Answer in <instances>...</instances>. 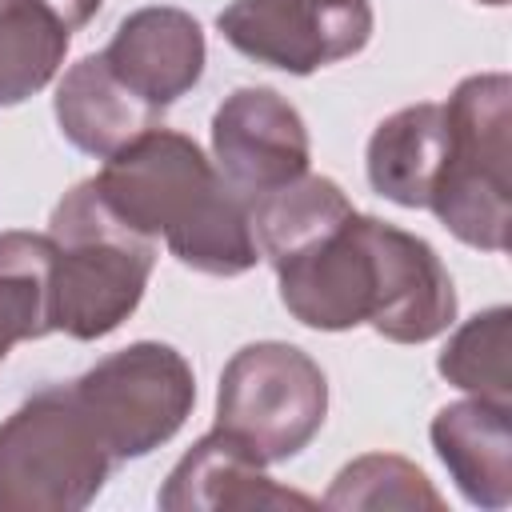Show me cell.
<instances>
[{
    "instance_id": "obj_6",
    "label": "cell",
    "mask_w": 512,
    "mask_h": 512,
    "mask_svg": "<svg viewBox=\"0 0 512 512\" xmlns=\"http://www.w3.org/2000/svg\"><path fill=\"white\" fill-rule=\"evenodd\" d=\"M328 384L312 356L292 344L240 348L216 392V428L240 440L260 464L296 456L324 424Z\"/></svg>"
},
{
    "instance_id": "obj_7",
    "label": "cell",
    "mask_w": 512,
    "mask_h": 512,
    "mask_svg": "<svg viewBox=\"0 0 512 512\" xmlns=\"http://www.w3.org/2000/svg\"><path fill=\"white\" fill-rule=\"evenodd\" d=\"M72 392L100 428L112 460L144 456L176 436L196 400L188 360L152 340L104 356L96 368L72 380Z\"/></svg>"
},
{
    "instance_id": "obj_15",
    "label": "cell",
    "mask_w": 512,
    "mask_h": 512,
    "mask_svg": "<svg viewBox=\"0 0 512 512\" xmlns=\"http://www.w3.org/2000/svg\"><path fill=\"white\" fill-rule=\"evenodd\" d=\"M68 36L44 0H0V108L28 100L56 76Z\"/></svg>"
},
{
    "instance_id": "obj_4",
    "label": "cell",
    "mask_w": 512,
    "mask_h": 512,
    "mask_svg": "<svg viewBox=\"0 0 512 512\" xmlns=\"http://www.w3.org/2000/svg\"><path fill=\"white\" fill-rule=\"evenodd\" d=\"M448 152L428 208L444 228L484 252L508 248L512 224V84L504 72L468 76L444 104Z\"/></svg>"
},
{
    "instance_id": "obj_17",
    "label": "cell",
    "mask_w": 512,
    "mask_h": 512,
    "mask_svg": "<svg viewBox=\"0 0 512 512\" xmlns=\"http://www.w3.org/2000/svg\"><path fill=\"white\" fill-rule=\"evenodd\" d=\"M440 372L488 404H508L512 392V316L508 308H488L472 316L440 352Z\"/></svg>"
},
{
    "instance_id": "obj_8",
    "label": "cell",
    "mask_w": 512,
    "mask_h": 512,
    "mask_svg": "<svg viewBox=\"0 0 512 512\" xmlns=\"http://www.w3.org/2000/svg\"><path fill=\"white\" fill-rule=\"evenodd\" d=\"M224 40L256 64L308 76L356 56L372 36L368 0H232L216 16Z\"/></svg>"
},
{
    "instance_id": "obj_12",
    "label": "cell",
    "mask_w": 512,
    "mask_h": 512,
    "mask_svg": "<svg viewBox=\"0 0 512 512\" xmlns=\"http://www.w3.org/2000/svg\"><path fill=\"white\" fill-rule=\"evenodd\" d=\"M56 120L60 132L88 156L108 160L140 132L156 128L160 112H152L144 100H136L116 72L104 64V56H84L72 64L56 88Z\"/></svg>"
},
{
    "instance_id": "obj_20",
    "label": "cell",
    "mask_w": 512,
    "mask_h": 512,
    "mask_svg": "<svg viewBox=\"0 0 512 512\" xmlns=\"http://www.w3.org/2000/svg\"><path fill=\"white\" fill-rule=\"evenodd\" d=\"M480 4H508V0H480Z\"/></svg>"
},
{
    "instance_id": "obj_2",
    "label": "cell",
    "mask_w": 512,
    "mask_h": 512,
    "mask_svg": "<svg viewBox=\"0 0 512 512\" xmlns=\"http://www.w3.org/2000/svg\"><path fill=\"white\" fill-rule=\"evenodd\" d=\"M92 184L132 232L164 236L172 256L196 272L240 276L260 260L248 200L180 132H140L104 160Z\"/></svg>"
},
{
    "instance_id": "obj_16",
    "label": "cell",
    "mask_w": 512,
    "mask_h": 512,
    "mask_svg": "<svg viewBox=\"0 0 512 512\" xmlns=\"http://www.w3.org/2000/svg\"><path fill=\"white\" fill-rule=\"evenodd\" d=\"M52 332V236L0 232V360Z\"/></svg>"
},
{
    "instance_id": "obj_5",
    "label": "cell",
    "mask_w": 512,
    "mask_h": 512,
    "mask_svg": "<svg viewBox=\"0 0 512 512\" xmlns=\"http://www.w3.org/2000/svg\"><path fill=\"white\" fill-rule=\"evenodd\" d=\"M112 464L72 384L40 388L0 424V512L84 508Z\"/></svg>"
},
{
    "instance_id": "obj_10",
    "label": "cell",
    "mask_w": 512,
    "mask_h": 512,
    "mask_svg": "<svg viewBox=\"0 0 512 512\" xmlns=\"http://www.w3.org/2000/svg\"><path fill=\"white\" fill-rule=\"evenodd\" d=\"M100 56L136 100L164 116L204 72V32L180 8H140L120 20Z\"/></svg>"
},
{
    "instance_id": "obj_1",
    "label": "cell",
    "mask_w": 512,
    "mask_h": 512,
    "mask_svg": "<svg viewBox=\"0 0 512 512\" xmlns=\"http://www.w3.org/2000/svg\"><path fill=\"white\" fill-rule=\"evenodd\" d=\"M284 308L320 332L372 324L384 340L424 344L456 316L440 256L412 232L348 212L272 260Z\"/></svg>"
},
{
    "instance_id": "obj_19",
    "label": "cell",
    "mask_w": 512,
    "mask_h": 512,
    "mask_svg": "<svg viewBox=\"0 0 512 512\" xmlns=\"http://www.w3.org/2000/svg\"><path fill=\"white\" fill-rule=\"evenodd\" d=\"M64 24H68V32H76V28H84L92 16H96V8L104 4V0H44Z\"/></svg>"
},
{
    "instance_id": "obj_14",
    "label": "cell",
    "mask_w": 512,
    "mask_h": 512,
    "mask_svg": "<svg viewBox=\"0 0 512 512\" xmlns=\"http://www.w3.org/2000/svg\"><path fill=\"white\" fill-rule=\"evenodd\" d=\"M448 152L444 104H412L392 112L368 140V180L404 208H428Z\"/></svg>"
},
{
    "instance_id": "obj_13",
    "label": "cell",
    "mask_w": 512,
    "mask_h": 512,
    "mask_svg": "<svg viewBox=\"0 0 512 512\" xmlns=\"http://www.w3.org/2000/svg\"><path fill=\"white\" fill-rule=\"evenodd\" d=\"M432 444L472 504L504 508L512 500L508 404L464 400L440 408L432 420Z\"/></svg>"
},
{
    "instance_id": "obj_11",
    "label": "cell",
    "mask_w": 512,
    "mask_h": 512,
    "mask_svg": "<svg viewBox=\"0 0 512 512\" xmlns=\"http://www.w3.org/2000/svg\"><path fill=\"white\" fill-rule=\"evenodd\" d=\"M160 508H312L308 496L280 488L264 476V464L228 432L212 428L168 476Z\"/></svg>"
},
{
    "instance_id": "obj_9",
    "label": "cell",
    "mask_w": 512,
    "mask_h": 512,
    "mask_svg": "<svg viewBox=\"0 0 512 512\" xmlns=\"http://www.w3.org/2000/svg\"><path fill=\"white\" fill-rule=\"evenodd\" d=\"M216 172L248 204L308 172V128L272 88H236L212 116Z\"/></svg>"
},
{
    "instance_id": "obj_18",
    "label": "cell",
    "mask_w": 512,
    "mask_h": 512,
    "mask_svg": "<svg viewBox=\"0 0 512 512\" xmlns=\"http://www.w3.org/2000/svg\"><path fill=\"white\" fill-rule=\"evenodd\" d=\"M328 508H440V496L428 488L424 472L400 456H360L348 464L332 492L324 496Z\"/></svg>"
},
{
    "instance_id": "obj_3",
    "label": "cell",
    "mask_w": 512,
    "mask_h": 512,
    "mask_svg": "<svg viewBox=\"0 0 512 512\" xmlns=\"http://www.w3.org/2000/svg\"><path fill=\"white\" fill-rule=\"evenodd\" d=\"M52 236V332L96 340L120 328L144 296L156 248L132 232L96 192L76 184L48 220Z\"/></svg>"
}]
</instances>
